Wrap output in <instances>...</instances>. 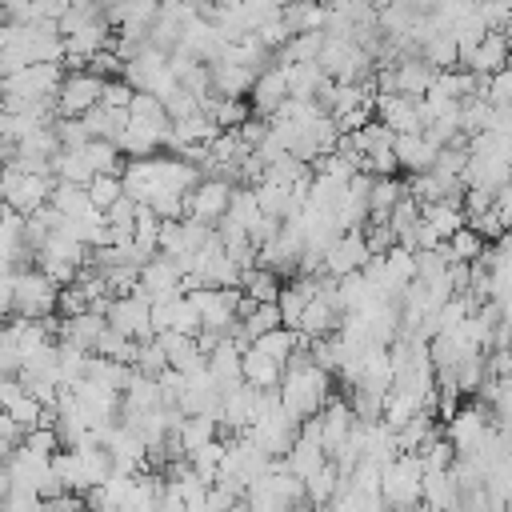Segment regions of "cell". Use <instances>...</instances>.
Wrapping results in <instances>:
<instances>
[{
	"label": "cell",
	"instance_id": "1",
	"mask_svg": "<svg viewBox=\"0 0 512 512\" xmlns=\"http://www.w3.org/2000/svg\"><path fill=\"white\" fill-rule=\"evenodd\" d=\"M328 380H332V372H324L320 364H312L308 340H300V348L288 356V364H284V372H280V384H276L280 408L292 412L296 420L316 416V412L328 404Z\"/></svg>",
	"mask_w": 512,
	"mask_h": 512
},
{
	"label": "cell",
	"instance_id": "2",
	"mask_svg": "<svg viewBox=\"0 0 512 512\" xmlns=\"http://www.w3.org/2000/svg\"><path fill=\"white\" fill-rule=\"evenodd\" d=\"M420 476H424V468H420L416 452H396V460L384 464V472H380V504L388 512L416 508L420 504Z\"/></svg>",
	"mask_w": 512,
	"mask_h": 512
},
{
	"label": "cell",
	"instance_id": "3",
	"mask_svg": "<svg viewBox=\"0 0 512 512\" xmlns=\"http://www.w3.org/2000/svg\"><path fill=\"white\" fill-rule=\"evenodd\" d=\"M52 176L48 172H20V168H4V184H0V200L8 212L16 216H32L48 204L52 196Z\"/></svg>",
	"mask_w": 512,
	"mask_h": 512
},
{
	"label": "cell",
	"instance_id": "4",
	"mask_svg": "<svg viewBox=\"0 0 512 512\" xmlns=\"http://www.w3.org/2000/svg\"><path fill=\"white\" fill-rule=\"evenodd\" d=\"M56 296L60 288L36 268L28 272H16V284H12V316L20 320H44L52 308H56Z\"/></svg>",
	"mask_w": 512,
	"mask_h": 512
},
{
	"label": "cell",
	"instance_id": "5",
	"mask_svg": "<svg viewBox=\"0 0 512 512\" xmlns=\"http://www.w3.org/2000/svg\"><path fill=\"white\" fill-rule=\"evenodd\" d=\"M152 304L140 296V292H128V296H112L108 300V308H104V320H108V328L112 332H120V336H128V340H136V344H144V340H152L156 332H152V312H148Z\"/></svg>",
	"mask_w": 512,
	"mask_h": 512
},
{
	"label": "cell",
	"instance_id": "6",
	"mask_svg": "<svg viewBox=\"0 0 512 512\" xmlns=\"http://www.w3.org/2000/svg\"><path fill=\"white\" fill-rule=\"evenodd\" d=\"M100 96H104V76H96V72H68L60 80V88H56V108H60L64 120H80V116H88L100 104Z\"/></svg>",
	"mask_w": 512,
	"mask_h": 512
},
{
	"label": "cell",
	"instance_id": "7",
	"mask_svg": "<svg viewBox=\"0 0 512 512\" xmlns=\"http://www.w3.org/2000/svg\"><path fill=\"white\" fill-rule=\"evenodd\" d=\"M228 200H232V184L220 180V176H204L188 196H184V220H196V224H208L216 228L228 212Z\"/></svg>",
	"mask_w": 512,
	"mask_h": 512
},
{
	"label": "cell",
	"instance_id": "8",
	"mask_svg": "<svg viewBox=\"0 0 512 512\" xmlns=\"http://www.w3.org/2000/svg\"><path fill=\"white\" fill-rule=\"evenodd\" d=\"M296 432H300V420L292 416V412H284L280 404L268 412V416H260L244 436L260 448V452H268L272 460H280L288 448H292V440H296Z\"/></svg>",
	"mask_w": 512,
	"mask_h": 512
},
{
	"label": "cell",
	"instance_id": "9",
	"mask_svg": "<svg viewBox=\"0 0 512 512\" xmlns=\"http://www.w3.org/2000/svg\"><path fill=\"white\" fill-rule=\"evenodd\" d=\"M376 104V116L388 132L396 136H408V132H424V120H420V100L416 96H400V92H376L372 96Z\"/></svg>",
	"mask_w": 512,
	"mask_h": 512
},
{
	"label": "cell",
	"instance_id": "10",
	"mask_svg": "<svg viewBox=\"0 0 512 512\" xmlns=\"http://www.w3.org/2000/svg\"><path fill=\"white\" fill-rule=\"evenodd\" d=\"M180 284H184V276H180L176 260L156 252V256L140 268V276H136V288H132V292H140V296L152 304V300H164V296H180V292H184Z\"/></svg>",
	"mask_w": 512,
	"mask_h": 512
},
{
	"label": "cell",
	"instance_id": "11",
	"mask_svg": "<svg viewBox=\"0 0 512 512\" xmlns=\"http://www.w3.org/2000/svg\"><path fill=\"white\" fill-rule=\"evenodd\" d=\"M368 256H372V252H368L360 228H356V232H340L336 244L324 252V276H332V280L352 276V272H360V268L368 264Z\"/></svg>",
	"mask_w": 512,
	"mask_h": 512
},
{
	"label": "cell",
	"instance_id": "12",
	"mask_svg": "<svg viewBox=\"0 0 512 512\" xmlns=\"http://www.w3.org/2000/svg\"><path fill=\"white\" fill-rule=\"evenodd\" d=\"M104 452H108V460H112V472H128V476H136V472L148 464V448H144V440H140L136 432H128L124 424L108 428V436H104Z\"/></svg>",
	"mask_w": 512,
	"mask_h": 512
},
{
	"label": "cell",
	"instance_id": "13",
	"mask_svg": "<svg viewBox=\"0 0 512 512\" xmlns=\"http://www.w3.org/2000/svg\"><path fill=\"white\" fill-rule=\"evenodd\" d=\"M284 100H288V76H284L280 64H272V68H264V72L256 76V84H252V92H248V108H252V116L268 120V116L280 112Z\"/></svg>",
	"mask_w": 512,
	"mask_h": 512
},
{
	"label": "cell",
	"instance_id": "14",
	"mask_svg": "<svg viewBox=\"0 0 512 512\" xmlns=\"http://www.w3.org/2000/svg\"><path fill=\"white\" fill-rule=\"evenodd\" d=\"M0 408L12 416V424L20 428V432H28V428H36V424H44V404L20 384V380H0Z\"/></svg>",
	"mask_w": 512,
	"mask_h": 512
},
{
	"label": "cell",
	"instance_id": "15",
	"mask_svg": "<svg viewBox=\"0 0 512 512\" xmlns=\"http://www.w3.org/2000/svg\"><path fill=\"white\" fill-rule=\"evenodd\" d=\"M508 60H512V40L504 32H484V40L468 52L464 72H472V76H496Z\"/></svg>",
	"mask_w": 512,
	"mask_h": 512
},
{
	"label": "cell",
	"instance_id": "16",
	"mask_svg": "<svg viewBox=\"0 0 512 512\" xmlns=\"http://www.w3.org/2000/svg\"><path fill=\"white\" fill-rule=\"evenodd\" d=\"M444 424H448L444 436H448V444L456 448V456H460V452H472V448L480 444V436L488 432V416L480 412V404H476V408H456V416H448Z\"/></svg>",
	"mask_w": 512,
	"mask_h": 512
},
{
	"label": "cell",
	"instance_id": "17",
	"mask_svg": "<svg viewBox=\"0 0 512 512\" xmlns=\"http://www.w3.org/2000/svg\"><path fill=\"white\" fill-rule=\"evenodd\" d=\"M340 328V308L332 304V300H324V296H312L308 304H304V312H300V324H296V332L304 336V340H324V336H332Z\"/></svg>",
	"mask_w": 512,
	"mask_h": 512
},
{
	"label": "cell",
	"instance_id": "18",
	"mask_svg": "<svg viewBox=\"0 0 512 512\" xmlns=\"http://www.w3.org/2000/svg\"><path fill=\"white\" fill-rule=\"evenodd\" d=\"M392 152H396V168H408L412 176H420V172L432 168V160H436L440 148L428 144L424 132H408V136H396L392 140Z\"/></svg>",
	"mask_w": 512,
	"mask_h": 512
},
{
	"label": "cell",
	"instance_id": "19",
	"mask_svg": "<svg viewBox=\"0 0 512 512\" xmlns=\"http://www.w3.org/2000/svg\"><path fill=\"white\" fill-rule=\"evenodd\" d=\"M420 504H428L432 512H452L460 504V484L448 472H424L420 476Z\"/></svg>",
	"mask_w": 512,
	"mask_h": 512
},
{
	"label": "cell",
	"instance_id": "20",
	"mask_svg": "<svg viewBox=\"0 0 512 512\" xmlns=\"http://www.w3.org/2000/svg\"><path fill=\"white\" fill-rule=\"evenodd\" d=\"M324 20H328V8L320 0H288L284 12H280V24L288 28V36L324 32Z\"/></svg>",
	"mask_w": 512,
	"mask_h": 512
},
{
	"label": "cell",
	"instance_id": "21",
	"mask_svg": "<svg viewBox=\"0 0 512 512\" xmlns=\"http://www.w3.org/2000/svg\"><path fill=\"white\" fill-rule=\"evenodd\" d=\"M108 320L104 312H80V316H68L64 320V344H76L80 352H96V340L104 336Z\"/></svg>",
	"mask_w": 512,
	"mask_h": 512
},
{
	"label": "cell",
	"instance_id": "22",
	"mask_svg": "<svg viewBox=\"0 0 512 512\" xmlns=\"http://www.w3.org/2000/svg\"><path fill=\"white\" fill-rule=\"evenodd\" d=\"M280 364L276 360H268L256 344H248L244 352H240V376H244V384H252V388H276L280 384Z\"/></svg>",
	"mask_w": 512,
	"mask_h": 512
},
{
	"label": "cell",
	"instance_id": "23",
	"mask_svg": "<svg viewBox=\"0 0 512 512\" xmlns=\"http://www.w3.org/2000/svg\"><path fill=\"white\" fill-rule=\"evenodd\" d=\"M280 464H284L296 480H308L312 472H320V468L328 464V456H324V448H320V444H308V440H300V436H296V440H292V448L280 456Z\"/></svg>",
	"mask_w": 512,
	"mask_h": 512
},
{
	"label": "cell",
	"instance_id": "24",
	"mask_svg": "<svg viewBox=\"0 0 512 512\" xmlns=\"http://www.w3.org/2000/svg\"><path fill=\"white\" fill-rule=\"evenodd\" d=\"M420 220H424L440 240H448L456 228H464V224H468V220H464V208H460V204H452V200L420 204Z\"/></svg>",
	"mask_w": 512,
	"mask_h": 512
},
{
	"label": "cell",
	"instance_id": "25",
	"mask_svg": "<svg viewBox=\"0 0 512 512\" xmlns=\"http://www.w3.org/2000/svg\"><path fill=\"white\" fill-rule=\"evenodd\" d=\"M420 60H428L436 72H448L452 64H460V52H456V36H452V28H436V32L420 44Z\"/></svg>",
	"mask_w": 512,
	"mask_h": 512
},
{
	"label": "cell",
	"instance_id": "26",
	"mask_svg": "<svg viewBox=\"0 0 512 512\" xmlns=\"http://www.w3.org/2000/svg\"><path fill=\"white\" fill-rule=\"evenodd\" d=\"M280 276L272 272V268H248L244 276H240V292L248 296V300H256V304H276V296H280Z\"/></svg>",
	"mask_w": 512,
	"mask_h": 512
},
{
	"label": "cell",
	"instance_id": "27",
	"mask_svg": "<svg viewBox=\"0 0 512 512\" xmlns=\"http://www.w3.org/2000/svg\"><path fill=\"white\" fill-rule=\"evenodd\" d=\"M224 452H228V440H208V444H200V448H192L188 452V468L212 488V480H216V472L224 468Z\"/></svg>",
	"mask_w": 512,
	"mask_h": 512
},
{
	"label": "cell",
	"instance_id": "28",
	"mask_svg": "<svg viewBox=\"0 0 512 512\" xmlns=\"http://www.w3.org/2000/svg\"><path fill=\"white\" fill-rule=\"evenodd\" d=\"M404 196V184L392 176H372L368 188V220H388V212L396 208V200Z\"/></svg>",
	"mask_w": 512,
	"mask_h": 512
},
{
	"label": "cell",
	"instance_id": "29",
	"mask_svg": "<svg viewBox=\"0 0 512 512\" xmlns=\"http://www.w3.org/2000/svg\"><path fill=\"white\" fill-rule=\"evenodd\" d=\"M300 340H304V336H300V332H292V328H272V332L256 336L252 344H256V348H260L268 360H276V364L284 368V364H288V356L300 348Z\"/></svg>",
	"mask_w": 512,
	"mask_h": 512
},
{
	"label": "cell",
	"instance_id": "30",
	"mask_svg": "<svg viewBox=\"0 0 512 512\" xmlns=\"http://www.w3.org/2000/svg\"><path fill=\"white\" fill-rule=\"evenodd\" d=\"M432 436H436V420H432V412L424 408V412H416L412 420H404V424L396 428V448H400V452H420V444L432 440Z\"/></svg>",
	"mask_w": 512,
	"mask_h": 512
},
{
	"label": "cell",
	"instance_id": "31",
	"mask_svg": "<svg viewBox=\"0 0 512 512\" xmlns=\"http://www.w3.org/2000/svg\"><path fill=\"white\" fill-rule=\"evenodd\" d=\"M216 436H220V428H216V420H212V416H184V420H180V428H176V440H180L184 456H188L192 448H200V444L216 440Z\"/></svg>",
	"mask_w": 512,
	"mask_h": 512
},
{
	"label": "cell",
	"instance_id": "32",
	"mask_svg": "<svg viewBox=\"0 0 512 512\" xmlns=\"http://www.w3.org/2000/svg\"><path fill=\"white\" fill-rule=\"evenodd\" d=\"M336 484H340V472H336V464L328 460L320 472H312V476L304 480V500H308L312 508H324V504L336 496Z\"/></svg>",
	"mask_w": 512,
	"mask_h": 512
},
{
	"label": "cell",
	"instance_id": "33",
	"mask_svg": "<svg viewBox=\"0 0 512 512\" xmlns=\"http://www.w3.org/2000/svg\"><path fill=\"white\" fill-rule=\"evenodd\" d=\"M416 460H420V468L424 472H448L452 468V460H456V448L448 444V436H432V440H424L420 444V452H416Z\"/></svg>",
	"mask_w": 512,
	"mask_h": 512
},
{
	"label": "cell",
	"instance_id": "34",
	"mask_svg": "<svg viewBox=\"0 0 512 512\" xmlns=\"http://www.w3.org/2000/svg\"><path fill=\"white\" fill-rule=\"evenodd\" d=\"M136 352H140V344L136 340H128V336H120V332H112V328H104V336L96 340V356H104V360H116V364H136Z\"/></svg>",
	"mask_w": 512,
	"mask_h": 512
},
{
	"label": "cell",
	"instance_id": "35",
	"mask_svg": "<svg viewBox=\"0 0 512 512\" xmlns=\"http://www.w3.org/2000/svg\"><path fill=\"white\" fill-rule=\"evenodd\" d=\"M84 192H88V200H92L96 212H108L124 196V184H120V176H92Z\"/></svg>",
	"mask_w": 512,
	"mask_h": 512
},
{
	"label": "cell",
	"instance_id": "36",
	"mask_svg": "<svg viewBox=\"0 0 512 512\" xmlns=\"http://www.w3.org/2000/svg\"><path fill=\"white\" fill-rule=\"evenodd\" d=\"M448 252H452V260H464V264H472V260H480V252H484V240L464 224V228H456L448 240Z\"/></svg>",
	"mask_w": 512,
	"mask_h": 512
},
{
	"label": "cell",
	"instance_id": "37",
	"mask_svg": "<svg viewBox=\"0 0 512 512\" xmlns=\"http://www.w3.org/2000/svg\"><path fill=\"white\" fill-rule=\"evenodd\" d=\"M20 444H24L28 452H36V456H48V460L60 452V436H56V428H52V424H36V428H28Z\"/></svg>",
	"mask_w": 512,
	"mask_h": 512
},
{
	"label": "cell",
	"instance_id": "38",
	"mask_svg": "<svg viewBox=\"0 0 512 512\" xmlns=\"http://www.w3.org/2000/svg\"><path fill=\"white\" fill-rule=\"evenodd\" d=\"M484 100H488L492 108H512V60H508V64H504L496 76H488Z\"/></svg>",
	"mask_w": 512,
	"mask_h": 512
},
{
	"label": "cell",
	"instance_id": "39",
	"mask_svg": "<svg viewBox=\"0 0 512 512\" xmlns=\"http://www.w3.org/2000/svg\"><path fill=\"white\" fill-rule=\"evenodd\" d=\"M132 96H136V92H132L124 80H104V96H100V104H104V108H120V112H128Z\"/></svg>",
	"mask_w": 512,
	"mask_h": 512
},
{
	"label": "cell",
	"instance_id": "40",
	"mask_svg": "<svg viewBox=\"0 0 512 512\" xmlns=\"http://www.w3.org/2000/svg\"><path fill=\"white\" fill-rule=\"evenodd\" d=\"M12 284H16V272L0 268V312H12Z\"/></svg>",
	"mask_w": 512,
	"mask_h": 512
},
{
	"label": "cell",
	"instance_id": "41",
	"mask_svg": "<svg viewBox=\"0 0 512 512\" xmlns=\"http://www.w3.org/2000/svg\"><path fill=\"white\" fill-rule=\"evenodd\" d=\"M8 492H12V484H8V468H4V460H0V504H4Z\"/></svg>",
	"mask_w": 512,
	"mask_h": 512
},
{
	"label": "cell",
	"instance_id": "42",
	"mask_svg": "<svg viewBox=\"0 0 512 512\" xmlns=\"http://www.w3.org/2000/svg\"><path fill=\"white\" fill-rule=\"evenodd\" d=\"M8 216H12V212H8V208H4V200H0V224H4Z\"/></svg>",
	"mask_w": 512,
	"mask_h": 512
},
{
	"label": "cell",
	"instance_id": "43",
	"mask_svg": "<svg viewBox=\"0 0 512 512\" xmlns=\"http://www.w3.org/2000/svg\"><path fill=\"white\" fill-rule=\"evenodd\" d=\"M408 512H432V508H428V504H416V508H408Z\"/></svg>",
	"mask_w": 512,
	"mask_h": 512
},
{
	"label": "cell",
	"instance_id": "44",
	"mask_svg": "<svg viewBox=\"0 0 512 512\" xmlns=\"http://www.w3.org/2000/svg\"><path fill=\"white\" fill-rule=\"evenodd\" d=\"M500 4H504V8H508V12H512V0H500Z\"/></svg>",
	"mask_w": 512,
	"mask_h": 512
},
{
	"label": "cell",
	"instance_id": "45",
	"mask_svg": "<svg viewBox=\"0 0 512 512\" xmlns=\"http://www.w3.org/2000/svg\"><path fill=\"white\" fill-rule=\"evenodd\" d=\"M0 184H4V160H0Z\"/></svg>",
	"mask_w": 512,
	"mask_h": 512
},
{
	"label": "cell",
	"instance_id": "46",
	"mask_svg": "<svg viewBox=\"0 0 512 512\" xmlns=\"http://www.w3.org/2000/svg\"><path fill=\"white\" fill-rule=\"evenodd\" d=\"M508 348H512V344H508Z\"/></svg>",
	"mask_w": 512,
	"mask_h": 512
},
{
	"label": "cell",
	"instance_id": "47",
	"mask_svg": "<svg viewBox=\"0 0 512 512\" xmlns=\"http://www.w3.org/2000/svg\"><path fill=\"white\" fill-rule=\"evenodd\" d=\"M508 508H512V504H508Z\"/></svg>",
	"mask_w": 512,
	"mask_h": 512
}]
</instances>
